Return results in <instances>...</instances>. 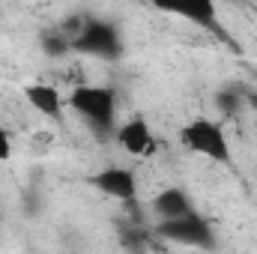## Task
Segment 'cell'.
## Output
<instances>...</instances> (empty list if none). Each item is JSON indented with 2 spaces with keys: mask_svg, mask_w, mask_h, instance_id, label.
<instances>
[{
  "mask_svg": "<svg viewBox=\"0 0 257 254\" xmlns=\"http://www.w3.org/2000/svg\"><path fill=\"white\" fill-rule=\"evenodd\" d=\"M150 3H153V9H159L165 15H174V18L192 24L197 30H206V33H215V36L227 39L215 0H150Z\"/></svg>",
  "mask_w": 257,
  "mask_h": 254,
  "instance_id": "4",
  "label": "cell"
},
{
  "mask_svg": "<svg viewBox=\"0 0 257 254\" xmlns=\"http://www.w3.org/2000/svg\"><path fill=\"white\" fill-rule=\"evenodd\" d=\"M39 48L48 54V57H66L72 54V33H66L63 27H51V30H42L39 33Z\"/></svg>",
  "mask_w": 257,
  "mask_h": 254,
  "instance_id": "10",
  "label": "cell"
},
{
  "mask_svg": "<svg viewBox=\"0 0 257 254\" xmlns=\"http://www.w3.org/2000/svg\"><path fill=\"white\" fill-rule=\"evenodd\" d=\"M156 233L174 245H192V248H215V236L209 230V224L197 215V212H189V215H180V218H165L159 221Z\"/></svg>",
  "mask_w": 257,
  "mask_h": 254,
  "instance_id": "5",
  "label": "cell"
},
{
  "mask_svg": "<svg viewBox=\"0 0 257 254\" xmlns=\"http://www.w3.org/2000/svg\"><path fill=\"white\" fill-rule=\"evenodd\" d=\"M180 144L194 153V156H203L209 162H230V141L224 135L221 123L209 120V117H194L186 126L180 129Z\"/></svg>",
  "mask_w": 257,
  "mask_h": 254,
  "instance_id": "3",
  "label": "cell"
},
{
  "mask_svg": "<svg viewBox=\"0 0 257 254\" xmlns=\"http://www.w3.org/2000/svg\"><path fill=\"white\" fill-rule=\"evenodd\" d=\"M24 99H27V105H30L36 114H42V117H48V120H57L66 111V105H69L63 93H60L54 84H45V81L27 84V87H24Z\"/></svg>",
  "mask_w": 257,
  "mask_h": 254,
  "instance_id": "8",
  "label": "cell"
},
{
  "mask_svg": "<svg viewBox=\"0 0 257 254\" xmlns=\"http://www.w3.org/2000/svg\"><path fill=\"white\" fill-rule=\"evenodd\" d=\"M72 54H84L93 60H120L123 36L105 18H84L72 33Z\"/></svg>",
  "mask_w": 257,
  "mask_h": 254,
  "instance_id": "2",
  "label": "cell"
},
{
  "mask_svg": "<svg viewBox=\"0 0 257 254\" xmlns=\"http://www.w3.org/2000/svg\"><path fill=\"white\" fill-rule=\"evenodd\" d=\"M150 206H153V212H156L159 221H165V218H180V215L194 212V203H192V197H189V191L180 189V186L162 189L156 197H153Z\"/></svg>",
  "mask_w": 257,
  "mask_h": 254,
  "instance_id": "9",
  "label": "cell"
},
{
  "mask_svg": "<svg viewBox=\"0 0 257 254\" xmlns=\"http://www.w3.org/2000/svg\"><path fill=\"white\" fill-rule=\"evenodd\" d=\"M93 189L111 200H123V203H132L138 197V177L135 171L128 168H120V165H111V168H102L96 171L90 180H87Z\"/></svg>",
  "mask_w": 257,
  "mask_h": 254,
  "instance_id": "6",
  "label": "cell"
},
{
  "mask_svg": "<svg viewBox=\"0 0 257 254\" xmlns=\"http://www.w3.org/2000/svg\"><path fill=\"white\" fill-rule=\"evenodd\" d=\"M114 138H117L120 150H126L128 156H147L156 147L153 129H150V123L141 114L138 117H128L126 123H120V126L114 129Z\"/></svg>",
  "mask_w": 257,
  "mask_h": 254,
  "instance_id": "7",
  "label": "cell"
},
{
  "mask_svg": "<svg viewBox=\"0 0 257 254\" xmlns=\"http://www.w3.org/2000/svg\"><path fill=\"white\" fill-rule=\"evenodd\" d=\"M12 156V138H9V132L0 126V162H6Z\"/></svg>",
  "mask_w": 257,
  "mask_h": 254,
  "instance_id": "11",
  "label": "cell"
},
{
  "mask_svg": "<svg viewBox=\"0 0 257 254\" xmlns=\"http://www.w3.org/2000/svg\"><path fill=\"white\" fill-rule=\"evenodd\" d=\"M66 102L90 129H96L102 135L114 132V120H117V93H114V87L78 84V87H72Z\"/></svg>",
  "mask_w": 257,
  "mask_h": 254,
  "instance_id": "1",
  "label": "cell"
}]
</instances>
